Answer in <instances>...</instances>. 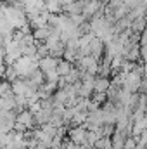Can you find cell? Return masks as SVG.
Segmentation results:
<instances>
[{"label":"cell","mask_w":147,"mask_h":149,"mask_svg":"<svg viewBox=\"0 0 147 149\" xmlns=\"http://www.w3.org/2000/svg\"><path fill=\"white\" fill-rule=\"evenodd\" d=\"M45 81H54V83H57L59 81V78H61V74L57 73V70H49V71H45Z\"/></svg>","instance_id":"cell-27"},{"label":"cell","mask_w":147,"mask_h":149,"mask_svg":"<svg viewBox=\"0 0 147 149\" xmlns=\"http://www.w3.org/2000/svg\"><path fill=\"white\" fill-rule=\"evenodd\" d=\"M83 14L87 19L97 16V14H104V3L101 0H85L83 5Z\"/></svg>","instance_id":"cell-7"},{"label":"cell","mask_w":147,"mask_h":149,"mask_svg":"<svg viewBox=\"0 0 147 149\" xmlns=\"http://www.w3.org/2000/svg\"><path fill=\"white\" fill-rule=\"evenodd\" d=\"M3 59H5V49L0 45V63H3Z\"/></svg>","instance_id":"cell-32"},{"label":"cell","mask_w":147,"mask_h":149,"mask_svg":"<svg viewBox=\"0 0 147 149\" xmlns=\"http://www.w3.org/2000/svg\"><path fill=\"white\" fill-rule=\"evenodd\" d=\"M87 127L85 125H78V127H69L68 130V139L74 142V144H83L85 146V141H87Z\"/></svg>","instance_id":"cell-6"},{"label":"cell","mask_w":147,"mask_h":149,"mask_svg":"<svg viewBox=\"0 0 147 149\" xmlns=\"http://www.w3.org/2000/svg\"><path fill=\"white\" fill-rule=\"evenodd\" d=\"M16 121L21 123V125H24L28 130H31V128L35 127V116H33V113L30 111L28 108L23 109V111H19L17 114H16Z\"/></svg>","instance_id":"cell-9"},{"label":"cell","mask_w":147,"mask_h":149,"mask_svg":"<svg viewBox=\"0 0 147 149\" xmlns=\"http://www.w3.org/2000/svg\"><path fill=\"white\" fill-rule=\"evenodd\" d=\"M3 73H5V63H0V80H3Z\"/></svg>","instance_id":"cell-31"},{"label":"cell","mask_w":147,"mask_h":149,"mask_svg":"<svg viewBox=\"0 0 147 149\" xmlns=\"http://www.w3.org/2000/svg\"><path fill=\"white\" fill-rule=\"evenodd\" d=\"M38 56H21L12 63V66L19 78H28L35 70H38Z\"/></svg>","instance_id":"cell-2"},{"label":"cell","mask_w":147,"mask_h":149,"mask_svg":"<svg viewBox=\"0 0 147 149\" xmlns=\"http://www.w3.org/2000/svg\"><path fill=\"white\" fill-rule=\"evenodd\" d=\"M78 57H80V54H78V50H74V49H69V47H66L64 49V54H62V59H66V61H69L71 64L78 61Z\"/></svg>","instance_id":"cell-22"},{"label":"cell","mask_w":147,"mask_h":149,"mask_svg":"<svg viewBox=\"0 0 147 149\" xmlns=\"http://www.w3.org/2000/svg\"><path fill=\"white\" fill-rule=\"evenodd\" d=\"M57 63H59L57 57H54V56H45V57H42V59L38 61V68L45 73V71H49V70H55V68H57Z\"/></svg>","instance_id":"cell-13"},{"label":"cell","mask_w":147,"mask_h":149,"mask_svg":"<svg viewBox=\"0 0 147 149\" xmlns=\"http://www.w3.org/2000/svg\"><path fill=\"white\" fill-rule=\"evenodd\" d=\"M90 149H99V148H95V146H94V148H90Z\"/></svg>","instance_id":"cell-37"},{"label":"cell","mask_w":147,"mask_h":149,"mask_svg":"<svg viewBox=\"0 0 147 149\" xmlns=\"http://www.w3.org/2000/svg\"><path fill=\"white\" fill-rule=\"evenodd\" d=\"M146 28H147L146 17H135V19H132V24H130V30H132V33H137V35H140V33H142Z\"/></svg>","instance_id":"cell-18"},{"label":"cell","mask_w":147,"mask_h":149,"mask_svg":"<svg viewBox=\"0 0 147 149\" xmlns=\"http://www.w3.org/2000/svg\"><path fill=\"white\" fill-rule=\"evenodd\" d=\"M10 94H12L10 81H7V80H0V95L5 97V95H10Z\"/></svg>","instance_id":"cell-26"},{"label":"cell","mask_w":147,"mask_h":149,"mask_svg":"<svg viewBox=\"0 0 147 149\" xmlns=\"http://www.w3.org/2000/svg\"><path fill=\"white\" fill-rule=\"evenodd\" d=\"M135 148H137V139H135L133 135H126L123 149H135Z\"/></svg>","instance_id":"cell-29"},{"label":"cell","mask_w":147,"mask_h":149,"mask_svg":"<svg viewBox=\"0 0 147 149\" xmlns=\"http://www.w3.org/2000/svg\"><path fill=\"white\" fill-rule=\"evenodd\" d=\"M104 52H106V56L107 57H114V56H123V52H125V47L118 42V38H112L111 42L106 43V49H104Z\"/></svg>","instance_id":"cell-10"},{"label":"cell","mask_w":147,"mask_h":149,"mask_svg":"<svg viewBox=\"0 0 147 149\" xmlns=\"http://www.w3.org/2000/svg\"><path fill=\"white\" fill-rule=\"evenodd\" d=\"M52 26L50 24H45V26H42V28H37V30H33V38L37 40V42H45L49 35L52 33Z\"/></svg>","instance_id":"cell-16"},{"label":"cell","mask_w":147,"mask_h":149,"mask_svg":"<svg viewBox=\"0 0 147 149\" xmlns=\"http://www.w3.org/2000/svg\"><path fill=\"white\" fill-rule=\"evenodd\" d=\"M57 73L61 74V76H66V74L69 73L71 70H73V64L69 63V61H66V59H59V63H57Z\"/></svg>","instance_id":"cell-20"},{"label":"cell","mask_w":147,"mask_h":149,"mask_svg":"<svg viewBox=\"0 0 147 149\" xmlns=\"http://www.w3.org/2000/svg\"><path fill=\"white\" fill-rule=\"evenodd\" d=\"M23 9H24V12H26L28 17L37 16L38 12L45 10V0H24Z\"/></svg>","instance_id":"cell-8"},{"label":"cell","mask_w":147,"mask_h":149,"mask_svg":"<svg viewBox=\"0 0 147 149\" xmlns=\"http://www.w3.org/2000/svg\"><path fill=\"white\" fill-rule=\"evenodd\" d=\"M14 149H26V148H14Z\"/></svg>","instance_id":"cell-36"},{"label":"cell","mask_w":147,"mask_h":149,"mask_svg":"<svg viewBox=\"0 0 147 149\" xmlns=\"http://www.w3.org/2000/svg\"><path fill=\"white\" fill-rule=\"evenodd\" d=\"M3 49H5V59H3V63L5 64H12L16 59H19L21 56H23V50H21V45H19V42L17 40H10L9 43H5L3 45Z\"/></svg>","instance_id":"cell-4"},{"label":"cell","mask_w":147,"mask_h":149,"mask_svg":"<svg viewBox=\"0 0 147 149\" xmlns=\"http://www.w3.org/2000/svg\"><path fill=\"white\" fill-rule=\"evenodd\" d=\"M90 97H92V99H94L95 102H99L101 106H102V104H104V102L107 101V94H106V92H94V94H92Z\"/></svg>","instance_id":"cell-28"},{"label":"cell","mask_w":147,"mask_h":149,"mask_svg":"<svg viewBox=\"0 0 147 149\" xmlns=\"http://www.w3.org/2000/svg\"><path fill=\"white\" fill-rule=\"evenodd\" d=\"M109 87H111L109 76H95V81H94V92H107Z\"/></svg>","instance_id":"cell-15"},{"label":"cell","mask_w":147,"mask_h":149,"mask_svg":"<svg viewBox=\"0 0 147 149\" xmlns=\"http://www.w3.org/2000/svg\"><path fill=\"white\" fill-rule=\"evenodd\" d=\"M2 12L5 16V21L14 30H21L28 24V16L23 9V3H5L2 2Z\"/></svg>","instance_id":"cell-1"},{"label":"cell","mask_w":147,"mask_h":149,"mask_svg":"<svg viewBox=\"0 0 147 149\" xmlns=\"http://www.w3.org/2000/svg\"><path fill=\"white\" fill-rule=\"evenodd\" d=\"M71 2H73V0H59V3H61L62 7H64V5H68V3H71Z\"/></svg>","instance_id":"cell-33"},{"label":"cell","mask_w":147,"mask_h":149,"mask_svg":"<svg viewBox=\"0 0 147 149\" xmlns=\"http://www.w3.org/2000/svg\"><path fill=\"white\" fill-rule=\"evenodd\" d=\"M95 148H99V149H112L111 137H107V135H102V137L95 142Z\"/></svg>","instance_id":"cell-25"},{"label":"cell","mask_w":147,"mask_h":149,"mask_svg":"<svg viewBox=\"0 0 147 149\" xmlns=\"http://www.w3.org/2000/svg\"><path fill=\"white\" fill-rule=\"evenodd\" d=\"M49 149H64V148H62V144H61V146H52V148H49Z\"/></svg>","instance_id":"cell-35"},{"label":"cell","mask_w":147,"mask_h":149,"mask_svg":"<svg viewBox=\"0 0 147 149\" xmlns=\"http://www.w3.org/2000/svg\"><path fill=\"white\" fill-rule=\"evenodd\" d=\"M140 61L147 63V45H140Z\"/></svg>","instance_id":"cell-30"},{"label":"cell","mask_w":147,"mask_h":149,"mask_svg":"<svg viewBox=\"0 0 147 149\" xmlns=\"http://www.w3.org/2000/svg\"><path fill=\"white\" fill-rule=\"evenodd\" d=\"M0 5H2V2H0Z\"/></svg>","instance_id":"cell-38"},{"label":"cell","mask_w":147,"mask_h":149,"mask_svg":"<svg viewBox=\"0 0 147 149\" xmlns=\"http://www.w3.org/2000/svg\"><path fill=\"white\" fill-rule=\"evenodd\" d=\"M49 17H50V14L47 10H42V12H38L37 16L28 17V23H30V26L33 30H37V28H42V26L49 24Z\"/></svg>","instance_id":"cell-11"},{"label":"cell","mask_w":147,"mask_h":149,"mask_svg":"<svg viewBox=\"0 0 147 149\" xmlns=\"http://www.w3.org/2000/svg\"><path fill=\"white\" fill-rule=\"evenodd\" d=\"M16 111H7V109H0V132L7 134L12 132L14 123H16Z\"/></svg>","instance_id":"cell-5"},{"label":"cell","mask_w":147,"mask_h":149,"mask_svg":"<svg viewBox=\"0 0 147 149\" xmlns=\"http://www.w3.org/2000/svg\"><path fill=\"white\" fill-rule=\"evenodd\" d=\"M123 61H125L123 56H114V57H111V73H118V71L121 70Z\"/></svg>","instance_id":"cell-23"},{"label":"cell","mask_w":147,"mask_h":149,"mask_svg":"<svg viewBox=\"0 0 147 149\" xmlns=\"http://www.w3.org/2000/svg\"><path fill=\"white\" fill-rule=\"evenodd\" d=\"M142 73H144V76H147V63L142 64Z\"/></svg>","instance_id":"cell-34"},{"label":"cell","mask_w":147,"mask_h":149,"mask_svg":"<svg viewBox=\"0 0 147 149\" xmlns=\"http://www.w3.org/2000/svg\"><path fill=\"white\" fill-rule=\"evenodd\" d=\"M45 10L49 14H61L62 5L59 3V0H45Z\"/></svg>","instance_id":"cell-19"},{"label":"cell","mask_w":147,"mask_h":149,"mask_svg":"<svg viewBox=\"0 0 147 149\" xmlns=\"http://www.w3.org/2000/svg\"><path fill=\"white\" fill-rule=\"evenodd\" d=\"M16 78H19V76H17V73H16L14 66H12V64H5V73H3V80H7V81H14Z\"/></svg>","instance_id":"cell-24"},{"label":"cell","mask_w":147,"mask_h":149,"mask_svg":"<svg viewBox=\"0 0 147 149\" xmlns=\"http://www.w3.org/2000/svg\"><path fill=\"white\" fill-rule=\"evenodd\" d=\"M104 49H106V43L99 37H94V40L90 42V56H94L97 61H101L102 54H104Z\"/></svg>","instance_id":"cell-12"},{"label":"cell","mask_w":147,"mask_h":149,"mask_svg":"<svg viewBox=\"0 0 147 149\" xmlns=\"http://www.w3.org/2000/svg\"><path fill=\"white\" fill-rule=\"evenodd\" d=\"M87 116H88V111H78V113H76V114L73 116V120H71L69 127H78V125H85V121H87Z\"/></svg>","instance_id":"cell-21"},{"label":"cell","mask_w":147,"mask_h":149,"mask_svg":"<svg viewBox=\"0 0 147 149\" xmlns=\"http://www.w3.org/2000/svg\"><path fill=\"white\" fill-rule=\"evenodd\" d=\"M125 139H126V135H125L123 132H119V130L114 128V132H112V135H111L112 149H123V146H125Z\"/></svg>","instance_id":"cell-17"},{"label":"cell","mask_w":147,"mask_h":149,"mask_svg":"<svg viewBox=\"0 0 147 149\" xmlns=\"http://www.w3.org/2000/svg\"><path fill=\"white\" fill-rule=\"evenodd\" d=\"M142 78H144V73H142V66L137 64V68L130 73H126V78H125V83L123 87L128 90V92H140V83H142Z\"/></svg>","instance_id":"cell-3"},{"label":"cell","mask_w":147,"mask_h":149,"mask_svg":"<svg viewBox=\"0 0 147 149\" xmlns=\"http://www.w3.org/2000/svg\"><path fill=\"white\" fill-rule=\"evenodd\" d=\"M52 108H42L40 111H37L33 116H35V125H45V123H49L50 121V116H52Z\"/></svg>","instance_id":"cell-14"}]
</instances>
